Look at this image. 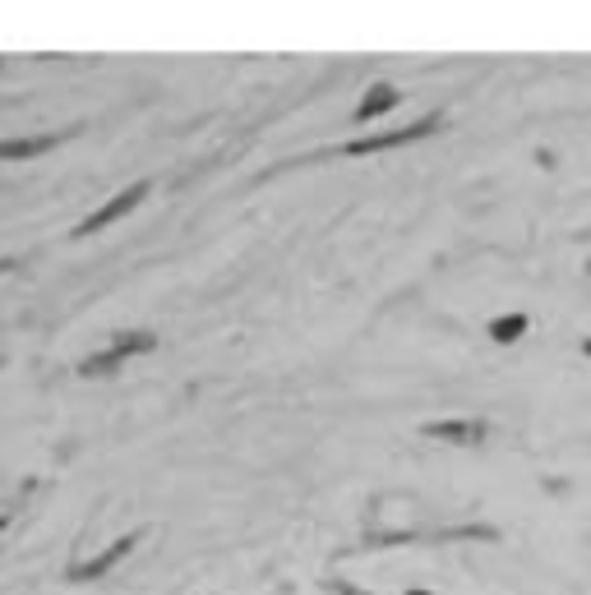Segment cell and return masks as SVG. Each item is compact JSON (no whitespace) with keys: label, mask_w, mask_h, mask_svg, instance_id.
Segmentation results:
<instances>
[{"label":"cell","mask_w":591,"mask_h":595,"mask_svg":"<svg viewBox=\"0 0 591 595\" xmlns=\"http://www.w3.org/2000/svg\"><path fill=\"white\" fill-rule=\"evenodd\" d=\"M402 595H430V591H402Z\"/></svg>","instance_id":"10"},{"label":"cell","mask_w":591,"mask_h":595,"mask_svg":"<svg viewBox=\"0 0 591 595\" xmlns=\"http://www.w3.org/2000/svg\"><path fill=\"white\" fill-rule=\"evenodd\" d=\"M582 351H587V356H591V337H587V342H582Z\"/></svg>","instance_id":"9"},{"label":"cell","mask_w":591,"mask_h":595,"mask_svg":"<svg viewBox=\"0 0 591 595\" xmlns=\"http://www.w3.org/2000/svg\"><path fill=\"white\" fill-rule=\"evenodd\" d=\"M56 143H65V134H37V139H0V162H19V157H42Z\"/></svg>","instance_id":"7"},{"label":"cell","mask_w":591,"mask_h":595,"mask_svg":"<svg viewBox=\"0 0 591 595\" xmlns=\"http://www.w3.org/2000/svg\"><path fill=\"white\" fill-rule=\"evenodd\" d=\"M148 194H153V180H134L130 190H121L111 203H102V208H97L93 217H84V222L74 227V236H97L102 227H111V222H121L125 213H134V208H139V203H144Z\"/></svg>","instance_id":"3"},{"label":"cell","mask_w":591,"mask_h":595,"mask_svg":"<svg viewBox=\"0 0 591 595\" xmlns=\"http://www.w3.org/2000/svg\"><path fill=\"white\" fill-rule=\"evenodd\" d=\"M439 125H444V116H439V111H430V116H425V120H416V125H407V130L365 134V139H351V143H342L338 153H342V157H370V153H388V148H402V143H416V139H425V134H435Z\"/></svg>","instance_id":"2"},{"label":"cell","mask_w":591,"mask_h":595,"mask_svg":"<svg viewBox=\"0 0 591 595\" xmlns=\"http://www.w3.org/2000/svg\"><path fill=\"white\" fill-rule=\"evenodd\" d=\"M0 531H5V512H0Z\"/></svg>","instance_id":"11"},{"label":"cell","mask_w":591,"mask_h":595,"mask_svg":"<svg viewBox=\"0 0 591 595\" xmlns=\"http://www.w3.org/2000/svg\"><path fill=\"white\" fill-rule=\"evenodd\" d=\"M134 545H139V531H130V536H121V540H116V545H111V549H102L97 559H88V563H74V568H70V582H97V577H107V572L116 568V563H121V559H125V554H130Z\"/></svg>","instance_id":"4"},{"label":"cell","mask_w":591,"mask_h":595,"mask_svg":"<svg viewBox=\"0 0 591 595\" xmlns=\"http://www.w3.org/2000/svg\"><path fill=\"white\" fill-rule=\"evenodd\" d=\"M398 102H402V93L393 84H374L370 93L361 97V107H356V116H351V120H356V125H370V120L388 116V111L398 107Z\"/></svg>","instance_id":"6"},{"label":"cell","mask_w":591,"mask_h":595,"mask_svg":"<svg viewBox=\"0 0 591 595\" xmlns=\"http://www.w3.org/2000/svg\"><path fill=\"white\" fill-rule=\"evenodd\" d=\"M157 346V337L153 333H116L111 337L97 356H88V360H79V379H111V374H121V365L130 356H144V351H153Z\"/></svg>","instance_id":"1"},{"label":"cell","mask_w":591,"mask_h":595,"mask_svg":"<svg viewBox=\"0 0 591 595\" xmlns=\"http://www.w3.org/2000/svg\"><path fill=\"white\" fill-rule=\"evenodd\" d=\"M527 328H531L527 314H504V319L490 323V337H495L499 346H513V342H522V337H527Z\"/></svg>","instance_id":"8"},{"label":"cell","mask_w":591,"mask_h":595,"mask_svg":"<svg viewBox=\"0 0 591 595\" xmlns=\"http://www.w3.org/2000/svg\"><path fill=\"white\" fill-rule=\"evenodd\" d=\"M485 434H490V425H485V420H435V425H425V439L462 443V448H471V443H485Z\"/></svg>","instance_id":"5"}]
</instances>
